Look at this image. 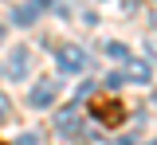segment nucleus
Returning a JSON list of instances; mask_svg holds the SVG:
<instances>
[{
	"instance_id": "1",
	"label": "nucleus",
	"mask_w": 157,
	"mask_h": 145,
	"mask_svg": "<svg viewBox=\"0 0 157 145\" xmlns=\"http://www.w3.org/2000/svg\"><path fill=\"white\" fill-rule=\"evenodd\" d=\"M55 133H59V137H67V141H90V137H94L90 125L82 122L78 106H67V110H59V114H55Z\"/></svg>"
},
{
	"instance_id": "2",
	"label": "nucleus",
	"mask_w": 157,
	"mask_h": 145,
	"mask_svg": "<svg viewBox=\"0 0 157 145\" xmlns=\"http://www.w3.org/2000/svg\"><path fill=\"white\" fill-rule=\"evenodd\" d=\"M55 59H59V71H67V75H78V71H86V51L82 47H75V43H67V47H59L55 51Z\"/></svg>"
},
{
	"instance_id": "3",
	"label": "nucleus",
	"mask_w": 157,
	"mask_h": 145,
	"mask_svg": "<svg viewBox=\"0 0 157 145\" xmlns=\"http://www.w3.org/2000/svg\"><path fill=\"white\" fill-rule=\"evenodd\" d=\"M55 94H59V86H55V79H39V83L32 86V94H28V102L36 106V110H47V106L55 102Z\"/></svg>"
},
{
	"instance_id": "4",
	"label": "nucleus",
	"mask_w": 157,
	"mask_h": 145,
	"mask_svg": "<svg viewBox=\"0 0 157 145\" xmlns=\"http://www.w3.org/2000/svg\"><path fill=\"white\" fill-rule=\"evenodd\" d=\"M39 12H43V4H39V0L16 4V8H12V24H16V28H28V24H36V20H39Z\"/></svg>"
},
{
	"instance_id": "5",
	"label": "nucleus",
	"mask_w": 157,
	"mask_h": 145,
	"mask_svg": "<svg viewBox=\"0 0 157 145\" xmlns=\"http://www.w3.org/2000/svg\"><path fill=\"white\" fill-rule=\"evenodd\" d=\"M90 114H94L98 122H106V125H118V122H122V106H118V102H94Z\"/></svg>"
},
{
	"instance_id": "6",
	"label": "nucleus",
	"mask_w": 157,
	"mask_h": 145,
	"mask_svg": "<svg viewBox=\"0 0 157 145\" xmlns=\"http://www.w3.org/2000/svg\"><path fill=\"white\" fill-rule=\"evenodd\" d=\"M126 79H134V83H149V67L141 59H126Z\"/></svg>"
},
{
	"instance_id": "7",
	"label": "nucleus",
	"mask_w": 157,
	"mask_h": 145,
	"mask_svg": "<svg viewBox=\"0 0 157 145\" xmlns=\"http://www.w3.org/2000/svg\"><path fill=\"white\" fill-rule=\"evenodd\" d=\"M8 75H12V79H24V75H28V51H16V55H12Z\"/></svg>"
},
{
	"instance_id": "8",
	"label": "nucleus",
	"mask_w": 157,
	"mask_h": 145,
	"mask_svg": "<svg viewBox=\"0 0 157 145\" xmlns=\"http://www.w3.org/2000/svg\"><path fill=\"white\" fill-rule=\"evenodd\" d=\"M102 51H106V59H114V63L130 59V47H126V43H102Z\"/></svg>"
},
{
	"instance_id": "9",
	"label": "nucleus",
	"mask_w": 157,
	"mask_h": 145,
	"mask_svg": "<svg viewBox=\"0 0 157 145\" xmlns=\"http://www.w3.org/2000/svg\"><path fill=\"white\" fill-rule=\"evenodd\" d=\"M0 122H12V98L0 90Z\"/></svg>"
},
{
	"instance_id": "10",
	"label": "nucleus",
	"mask_w": 157,
	"mask_h": 145,
	"mask_svg": "<svg viewBox=\"0 0 157 145\" xmlns=\"http://www.w3.org/2000/svg\"><path fill=\"white\" fill-rule=\"evenodd\" d=\"M16 145H36V133H20V137H16Z\"/></svg>"
},
{
	"instance_id": "11",
	"label": "nucleus",
	"mask_w": 157,
	"mask_h": 145,
	"mask_svg": "<svg viewBox=\"0 0 157 145\" xmlns=\"http://www.w3.org/2000/svg\"><path fill=\"white\" fill-rule=\"evenodd\" d=\"M39 4H43V8H47V4H55V0H39Z\"/></svg>"
},
{
	"instance_id": "12",
	"label": "nucleus",
	"mask_w": 157,
	"mask_h": 145,
	"mask_svg": "<svg viewBox=\"0 0 157 145\" xmlns=\"http://www.w3.org/2000/svg\"><path fill=\"white\" fill-rule=\"evenodd\" d=\"M0 43H4V28H0Z\"/></svg>"
},
{
	"instance_id": "13",
	"label": "nucleus",
	"mask_w": 157,
	"mask_h": 145,
	"mask_svg": "<svg viewBox=\"0 0 157 145\" xmlns=\"http://www.w3.org/2000/svg\"><path fill=\"white\" fill-rule=\"evenodd\" d=\"M149 145H157V141H149Z\"/></svg>"
}]
</instances>
